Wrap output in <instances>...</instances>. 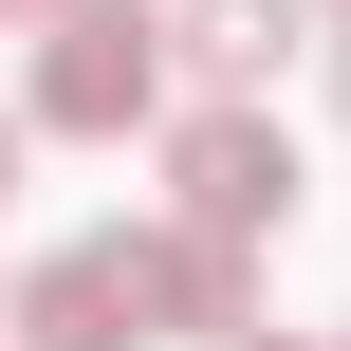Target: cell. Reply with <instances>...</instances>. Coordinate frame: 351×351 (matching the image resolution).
Wrapping results in <instances>:
<instances>
[{"label": "cell", "instance_id": "cell-1", "mask_svg": "<svg viewBox=\"0 0 351 351\" xmlns=\"http://www.w3.org/2000/svg\"><path fill=\"white\" fill-rule=\"evenodd\" d=\"M167 222H204V241H278V222H296V130H278L259 93H204V111L167 130Z\"/></svg>", "mask_w": 351, "mask_h": 351}, {"label": "cell", "instance_id": "cell-2", "mask_svg": "<svg viewBox=\"0 0 351 351\" xmlns=\"http://www.w3.org/2000/svg\"><path fill=\"white\" fill-rule=\"evenodd\" d=\"M167 111V19L148 0H56V37H37V130H148Z\"/></svg>", "mask_w": 351, "mask_h": 351}, {"label": "cell", "instance_id": "cell-3", "mask_svg": "<svg viewBox=\"0 0 351 351\" xmlns=\"http://www.w3.org/2000/svg\"><path fill=\"white\" fill-rule=\"evenodd\" d=\"M130 296H148V333H241L259 315V241H204V222H130Z\"/></svg>", "mask_w": 351, "mask_h": 351}, {"label": "cell", "instance_id": "cell-4", "mask_svg": "<svg viewBox=\"0 0 351 351\" xmlns=\"http://www.w3.org/2000/svg\"><path fill=\"white\" fill-rule=\"evenodd\" d=\"M19 351H148V296H130V222L111 241H56L19 278Z\"/></svg>", "mask_w": 351, "mask_h": 351}, {"label": "cell", "instance_id": "cell-5", "mask_svg": "<svg viewBox=\"0 0 351 351\" xmlns=\"http://www.w3.org/2000/svg\"><path fill=\"white\" fill-rule=\"evenodd\" d=\"M167 56H185L204 93H259V74L296 56V0H167Z\"/></svg>", "mask_w": 351, "mask_h": 351}, {"label": "cell", "instance_id": "cell-6", "mask_svg": "<svg viewBox=\"0 0 351 351\" xmlns=\"http://www.w3.org/2000/svg\"><path fill=\"white\" fill-rule=\"evenodd\" d=\"M222 351H296V333H259V315H241V333H222Z\"/></svg>", "mask_w": 351, "mask_h": 351}, {"label": "cell", "instance_id": "cell-7", "mask_svg": "<svg viewBox=\"0 0 351 351\" xmlns=\"http://www.w3.org/2000/svg\"><path fill=\"white\" fill-rule=\"evenodd\" d=\"M333 111H351V37H333Z\"/></svg>", "mask_w": 351, "mask_h": 351}, {"label": "cell", "instance_id": "cell-8", "mask_svg": "<svg viewBox=\"0 0 351 351\" xmlns=\"http://www.w3.org/2000/svg\"><path fill=\"white\" fill-rule=\"evenodd\" d=\"M0 19H56V0H0Z\"/></svg>", "mask_w": 351, "mask_h": 351}, {"label": "cell", "instance_id": "cell-9", "mask_svg": "<svg viewBox=\"0 0 351 351\" xmlns=\"http://www.w3.org/2000/svg\"><path fill=\"white\" fill-rule=\"evenodd\" d=\"M0 185H19V130H0Z\"/></svg>", "mask_w": 351, "mask_h": 351}]
</instances>
